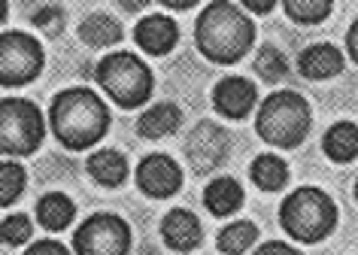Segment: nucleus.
<instances>
[{
    "label": "nucleus",
    "instance_id": "1",
    "mask_svg": "<svg viewBox=\"0 0 358 255\" xmlns=\"http://www.w3.org/2000/svg\"><path fill=\"white\" fill-rule=\"evenodd\" d=\"M49 125L64 149L85 152L110 131V109L92 88H64L52 97Z\"/></svg>",
    "mask_w": 358,
    "mask_h": 255
},
{
    "label": "nucleus",
    "instance_id": "2",
    "mask_svg": "<svg viewBox=\"0 0 358 255\" xmlns=\"http://www.w3.org/2000/svg\"><path fill=\"white\" fill-rule=\"evenodd\" d=\"M194 43L198 52L213 64H237L246 58L255 43V25L243 13V6L231 0L207 4L194 25Z\"/></svg>",
    "mask_w": 358,
    "mask_h": 255
},
{
    "label": "nucleus",
    "instance_id": "3",
    "mask_svg": "<svg viewBox=\"0 0 358 255\" xmlns=\"http://www.w3.org/2000/svg\"><path fill=\"white\" fill-rule=\"evenodd\" d=\"M313 127L310 100L298 91H273L262 100L255 113V131L276 149H294L307 140Z\"/></svg>",
    "mask_w": 358,
    "mask_h": 255
},
{
    "label": "nucleus",
    "instance_id": "4",
    "mask_svg": "<svg viewBox=\"0 0 358 255\" xmlns=\"http://www.w3.org/2000/svg\"><path fill=\"white\" fill-rule=\"evenodd\" d=\"M280 225L298 243H322L337 228V204L316 186L294 188L280 204Z\"/></svg>",
    "mask_w": 358,
    "mask_h": 255
},
{
    "label": "nucleus",
    "instance_id": "5",
    "mask_svg": "<svg viewBox=\"0 0 358 255\" xmlns=\"http://www.w3.org/2000/svg\"><path fill=\"white\" fill-rule=\"evenodd\" d=\"M97 85L106 91V97L122 109H137L152 97L155 79L149 64H143L134 52H110L94 67Z\"/></svg>",
    "mask_w": 358,
    "mask_h": 255
},
{
    "label": "nucleus",
    "instance_id": "6",
    "mask_svg": "<svg viewBox=\"0 0 358 255\" xmlns=\"http://www.w3.org/2000/svg\"><path fill=\"white\" fill-rule=\"evenodd\" d=\"M46 137V122L34 100L3 97L0 100V149L3 155H34Z\"/></svg>",
    "mask_w": 358,
    "mask_h": 255
},
{
    "label": "nucleus",
    "instance_id": "7",
    "mask_svg": "<svg viewBox=\"0 0 358 255\" xmlns=\"http://www.w3.org/2000/svg\"><path fill=\"white\" fill-rule=\"evenodd\" d=\"M43 64H46V52L31 34L6 31L0 36V85L3 88L28 85L43 73Z\"/></svg>",
    "mask_w": 358,
    "mask_h": 255
},
{
    "label": "nucleus",
    "instance_id": "8",
    "mask_svg": "<svg viewBox=\"0 0 358 255\" xmlns=\"http://www.w3.org/2000/svg\"><path fill=\"white\" fill-rule=\"evenodd\" d=\"M131 249V228L115 213L88 216L73 234L76 255H128Z\"/></svg>",
    "mask_w": 358,
    "mask_h": 255
},
{
    "label": "nucleus",
    "instance_id": "9",
    "mask_svg": "<svg viewBox=\"0 0 358 255\" xmlns=\"http://www.w3.org/2000/svg\"><path fill=\"white\" fill-rule=\"evenodd\" d=\"M137 188L146 198L164 200L173 198L179 188H182V167L170 158V155H146L137 167Z\"/></svg>",
    "mask_w": 358,
    "mask_h": 255
},
{
    "label": "nucleus",
    "instance_id": "10",
    "mask_svg": "<svg viewBox=\"0 0 358 255\" xmlns=\"http://www.w3.org/2000/svg\"><path fill=\"white\" fill-rule=\"evenodd\" d=\"M225 152H228V134L216 125H198L194 134L189 137V143H185V155H189L192 167L198 173L219 167L225 161Z\"/></svg>",
    "mask_w": 358,
    "mask_h": 255
},
{
    "label": "nucleus",
    "instance_id": "11",
    "mask_svg": "<svg viewBox=\"0 0 358 255\" xmlns=\"http://www.w3.org/2000/svg\"><path fill=\"white\" fill-rule=\"evenodd\" d=\"M258 104V91L249 79L243 76H225L213 88V106L225 118H246Z\"/></svg>",
    "mask_w": 358,
    "mask_h": 255
},
{
    "label": "nucleus",
    "instance_id": "12",
    "mask_svg": "<svg viewBox=\"0 0 358 255\" xmlns=\"http://www.w3.org/2000/svg\"><path fill=\"white\" fill-rule=\"evenodd\" d=\"M161 237L173 252H194L203 240V228L201 219L192 213V209H170L161 222Z\"/></svg>",
    "mask_w": 358,
    "mask_h": 255
},
{
    "label": "nucleus",
    "instance_id": "13",
    "mask_svg": "<svg viewBox=\"0 0 358 255\" xmlns=\"http://www.w3.org/2000/svg\"><path fill=\"white\" fill-rule=\"evenodd\" d=\"M134 40L146 55H167L179 40V25L170 15H146L134 27Z\"/></svg>",
    "mask_w": 358,
    "mask_h": 255
},
{
    "label": "nucleus",
    "instance_id": "14",
    "mask_svg": "<svg viewBox=\"0 0 358 255\" xmlns=\"http://www.w3.org/2000/svg\"><path fill=\"white\" fill-rule=\"evenodd\" d=\"M298 70L303 79H331L343 70V52L331 43H316L310 49L301 52L298 58Z\"/></svg>",
    "mask_w": 358,
    "mask_h": 255
},
{
    "label": "nucleus",
    "instance_id": "15",
    "mask_svg": "<svg viewBox=\"0 0 358 255\" xmlns=\"http://www.w3.org/2000/svg\"><path fill=\"white\" fill-rule=\"evenodd\" d=\"M243 186H240L237 179H231V177H219V179H213L207 188H203V207L210 209L213 216H231V213H237L240 207H243Z\"/></svg>",
    "mask_w": 358,
    "mask_h": 255
},
{
    "label": "nucleus",
    "instance_id": "16",
    "mask_svg": "<svg viewBox=\"0 0 358 255\" xmlns=\"http://www.w3.org/2000/svg\"><path fill=\"white\" fill-rule=\"evenodd\" d=\"M322 152L334 164H349L358 158V125L352 122H337L331 125L322 137Z\"/></svg>",
    "mask_w": 358,
    "mask_h": 255
},
{
    "label": "nucleus",
    "instance_id": "17",
    "mask_svg": "<svg viewBox=\"0 0 358 255\" xmlns=\"http://www.w3.org/2000/svg\"><path fill=\"white\" fill-rule=\"evenodd\" d=\"M85 167H88V177H92L97 186H103V188L122 186L124 177H128V161H124V155L115 152V149L92 152V158L85 161Z\"/></svg>",
    "mask_w": 358,
    "mask_h": 255
},
{
    "label": "nucleus",
    "instance_id": "18",
    "mask_svg": "<svg viewBox=\"0 0 358 255\" xmlns=\"http://www.w3.org/2000/svg\"><path fill=\"white\" fill-rule=\"evenodd\" d=\"M179 122H182V113H179L176 104H155L137 118V131L146 140H161V137L173 134Z\"/></svg>",
    "mask_w": 358,
    "mask_h": 255
},
{
    "label": "nucleus",
    "instance_id": "19",
    "mask_svg": "<svg viewBox=\"0 0 358 255\" xmlns=\"http://www.w3.org/2000/svg\"><path fill=\"white\" fill-rule=\"evenodd\" d=\"M73 216H76L73 200L61 195V191H49V195H43L37 200V219L46 231H64L73 222Z\"/></svg>",
    "mask_w": 358,
    "mask_h": 255
},
{
    "label": "nucleus",
    "instance_id": "20",
    "mask_svg": "<svg viewBox=\"0 0 358 255\" xmlns=\"http://www.w3.org/2000/svg\"><path fill=\"white\" fill-rule=\"evenodd\" d=\"M79 40L92 49H106V46H115L122 40V25L106 13H92L79 25Z\"/></svg>",
    "mask_w": 358,
    "mask_h": 255
},
{
    "label": "nucleus",
    "instance_id": "21",
    "mask_svg": "<svg viewBox=\"0 0 358 255\" xmlns=\"http://www.w3.org/2000/svg\"><path fill=\"white\" fill-rule=\"evenodd\" d=\"M249 177L258 188L264 191H280L289 186V164H285L280 155H258L249 167Z\"/></svg>",
    "mask_w": 358,
    "mask_h": 255
},
{
    "label": "nucleus",
    "instance_id": "22",
    "mask_svg": "<svg viewBox=\"0 0 358 255\" xmlns=\"http://www.w3.org/2000/svg\"><path fill=\"white\" fill-rule=\"evenodd\" d=\"M255 240H258V228L252 222H231L228 228L219 231L216 246L225 255H243Z\"/></svg>",
    "mask_w": 358,
    "mask_h": 255
},
{
    "label": "nucleus",
    "instance_id": "23",
    "mask_svg": "<svg viewBox=\"0 0 358 255\" xmlns=\"http://www.w3.org/2000/svg\"><path fill=\"white\" fill-rule=\"evenodd\" d=\"M282 9L298 25H319L334 13V4L331 0H285Z\"/></svg>",
    "mask_w": 358,
    "mask_h": 255
},
{
    "label": "nucleus",
    "instance_id": "24",
    "mask_svg": "<svg viewBox=\"0 0 358 255\" xmlns=\"http://www.w3.org/2000/svg\"><path fill=\"white\" fill-rule=\"evenodd\" d=\"M24 182H28V173H24L22 164L0 161V204L13 207L24 195Z\"/></svg>",
    "mask_w": 358,
    "mask_h": 255
},
{
    "label": "nucleus",
    "instance_id": "25",
    "mask_svg": "<svg viewBox=\"0 0 358 255\" xmlns=\"http://www.w3.org/2000/svg\"><path fill=\"white\" fill-rule=\"evenodd\" d=\"M255 73L264 82H280L285 73H289V64H285V55L273 46H262V52L255 55Z\"/></svg>",
    "mask_w": 358,
    "mask_h": 255
},
{
    "label": "nucleus",
    "instance_id": "26",
    "mask_svg": "<svg viewBox=\"0 0 358 255\" xmlns=\"http://www.w3.org/2000/svg\"><path fill=\"white\" fill-rule=\"evenodd\" d=\"M0 234H3V243L6 246H22L31 240L34 228H31V219L24 213H13V216H3V225H0Z\"/></svg>",
    "mask_w": 358,
    "mask_h": 255
},
{
    "label": "nucleus",
    "instance_id": "27",
    "mask_svg": "<svg viewBox=\"0 0 358 255\" xmlns=\"http://www.w3.org/2000/svg\"><path fill=\"white\" fill-rule=\"evenodd\" d=\"M31 22L40 27L43 34H58L61 27H64V9L55 6V4H49V6H40L37 13L31 15Z\"/></svg>",
    "mask_w": 358,
    "mask_h": 255
},
{
    "label": "nucleus",
    "instance_id": "28",
    "mask_svg": "<svg viewBox=\"0 0 358 255\" xmlns=\"http://www.w3.org/2000/svg\"><path fill=\"white\" fill-rule=\"evenodd\" d=\"M24 255H70V252H67V246L58 240H40V243H31Z\"/></svg>",
    "mask_w": 358,
    "mask_h": 255
},
{
    "label": "nucleus",
    "instance_id": "29",
    "mask_svg": "<svg viewBox=\"0 0 358 255\" xmlns=\"http://www.w3.org/2000/svg\"><path fill=\"white\" fill-rule=\"evenodd\" d=\"M252 255H301V252L294 249V246L282 243V240H267V243L258 246V249H255Z\"/></svg>",
    "mask_w": 358,
    "mask_h": 255
},
{
    "label": "nucleus",
    "instance_id": "30",
    "mask_svg": "<svg viewBox=\"0 0 358 255\" xmlns=\"http://www.w3.org/2000/svg\"><path fill=\"white\" fill-rule=\"evenodd\" d=\"M346 52H349V58L358 64V18L349 25V31H346Z\"/></svg>",
    "mask_w": 358,
    "mask_h": 255
},
{
    "label": "nucleus",
    "instance_id": "31",
    "mask_svg": "<svg viewBox=\"0 0 358 255\" xmlns=\"http://www.w3.org/2000/svg\"><path fill=\"white\" fill-rule=\"evenodd\" d=\"M273 6V0H246L243 4V9H249V13H271Z\"/></svg>",
    "mask_w": 358,
    "mask_h": 255
},
{
    "label": "nucleus",
    "instance_id": "32",
    "mask_svg": "<svg viewBox=\"0 0 358 255\" xmlns=\"http://www.w3.org/2000/svg\"><path fill=\"white\" fill-rule=\"evenodd\" d=\"M164 6H167V9H192V6H194V0H179V4H170V0H167Z\"/></svg>",
    "mask_w": 358,
    "mask_h": 255
},
{
    "label": "nucleus",
    "instance_id": "33",
    "mask_svg": "<svg viewBox=\"0 0 358 255\" xmlns=\"http://www.w3.org/2000/svg\"><path fill=\"white\" fill-rule=\"evenodd\" d=\"M143 6H146V0H140V4H122V9H128V13H140Z\"/></svg>",
    "mask_w": 358,
    "mask_h": 255
},
{
    "label": "nucleus",
    "instance_id": "34",
    "mask_svg": "<svg viewBox=\"0 0 358 255\" xmlns=\"http://www.w3.org/2000/svg\"><path fill=\"white\" fill-rule=\"evenodd\" d=\"M355 198H358V182H355Z\"/></svg>",
    "mask_w": 358,
    "mask_h": 255
}]
</instances>
